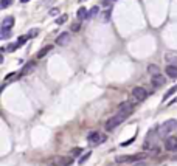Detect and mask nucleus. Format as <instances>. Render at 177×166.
Wrapping results in <instances>:
<instances>
[{
  "label": "nucleus",
  "mask_w": 177,
  "mask_h": 166,
  "mask_svg": "<svg viewBox=\"0 0 177 166\" xmlns=\"http://www.w3.org/2000/svg\"><path fill=\"white\" fill-rule=\"evenodd\" d=\"M13 25H14V17L13 16H8L2 20V28H0V36H2V39H8L9 37Z\"/></svg>",
  "instance_id": "obj_1"
},
{
  "label": "nucleus",
  "mask_w": 177,
  "mask_h": 166,
  "mask_svg": "<svg viewBox=\"0 0 177 166\" xmlns=\"http://www.w3.org/2000/svg\"><path fill=\"white\" fill-rule=\"evenodd\" d=\"M128 117H129V113H123V112H120V113H117V115H113L112 118L107 119V123H106V130H112V129H115V127L120 126Z\"/></svg>",
  "instance_id": "obj_2"
},
{
  "label": "nucleus",
  "mask_w": 177,
  "mask_h": 166,
  "mask_svg": "<svg viewBox=\"0 0 177 166\" xmlns=\"http://www.w3.org/2000/svg\"><path fill=\"white\" fill-rule=\"evenodd\" d=\"M177 129V119H166L160 127H159V135L160 137H168L171 132Z\"/></svg>",
  "instance_id": "obj_3"
},
{
  "label": "nucleus",
  "mask_w": 177,
  "mask_h": 166,
  "mask_svg": "<svg viewBox=\"0 0 177 166\" xmlns=\"http://www.w3.org/2000/svg\"><path fill=\"white\" fill-rule=\"evenodd\" d=\"M146 158V154L140 152V154H134V155H120L117 157V163H123V161H138Z\"/></svg>",
  "instance_id": "obj_4"
},
{
  "label": "nucleus",
  "mask_w": 177,
  "mask_h": 166,
  "mask_svg": "<svg viewBox=\"0 0 177 166\" xmlns=\"http://www.w3.org/2000/svg\"><path fill=\"white\" fill-rule=\"evenodd\" d=\"M132 96L137 99V101H145L148 98V90L143 87H134L132 88Z\"/></svg>",
  "instance_id": "obj_5"
},
{
  "label": "nucleus",
  "mask_w": 177,
  "mask_h": 166,
  "mask_svg": "<svg viewBox=\"0 0 177 166\" xmlns=\"http://www.w3.org/2000/svg\"><path fill=\"white\" fill-rule=\"evenodd\" d=\"M87 138H88V141H90L92 144H99V143L106 141V135H101L99 132H90Z\"/></svg>",
  "instance_id": "obj_6"
},
{
  "label": "nucleus",
  "mask_w": 177,
  "mask_h": 166,
  "mask_svg": "<svg viewBox=\"0 0 177 166\" xmlns=\"http://www.w3.org/2000/svg\"><path fill=\"white\" fill-rule=\"evenodd\" d=\"M151 84H152L154 87L160 88V87H163L165 84H166V79H165L160 73H157V75H152L151 76Z\"/></svg>",
  "instance_id": "obj_7"
},
{
  "label": "nucleus",
  "mask_w": 177,
  "mask_h": 166,
  "mask_svg": "<svg viewBox=\"0 0 177 166\" xmlns=\"http://www.w3.org/2000/svg\"><path fill=\"white\" fill-rule=\"evenodd\" d=\"M118 110L123 112V113H132V110H134V104L132 103H129V101H124V103H121L120 106H118Z\"/></svg>",
  "instance_id": "obj_8"
},
{
  "label": "nucleus",
  "mask_w": 177,
  "mask_h": 166,
  "mask_svg": "<svg viewBox=\"0 0 177 166\" xmlns=\"http://www.w3.org/2000/svg\"><path fill=\"white\" fill-rule=\"evenodd\" d=\"M68 42H70V33H62V34H59L56 39V44L61 45V47H65Z\"/></svg>",
  "instance_id": "obj_9"
},
{
  "label": "nucleus",
  "mask_w": 177,
  "mask_h": 166,
  "mask_svg": "<svg viewBox=\"0 0 177 166\" xmlns=\"http://www.w3.org/2000/svg\"><path fill=\"white\" fill-rule=\"evenodd\" d=\"M165 148H166V150H176V148H177V138L176 137L166 138V141H165Z\"/></svg>",
  "instance_id": "obj_10"
},
{
  "label": "nucleus",
  "mask_w": 177,
  "mask_h": 166,
  "mask_svg": "<svg viewBox=\"0 0 177 166\" xmlns=\"http://www.w3.org/2000/svg\"><path fill=\"white\" fill-rule=\"evenodd\" d=\"M34 68H36V62H33V61H31V62H28L24 68H22L20 76H26V75H30V73H31V72L34 70Z\"/></svg>",
  "instance_id": "obj_11"
},
{
  "label": "nucleus",
  "mask_w": 177,
  "mask_h": 166,
  "mask_svg": "<svg viewBox=\"0 0 177 166\" xmlns=\"http://www.w3.org/2000/svg\"><path fill=\"white\" fill-rule=\"evenodd\" d=\"M165 72H166V75L171 76V78H177V65H166Z\"/></svg>",
  "instance_id": "obj_12"
},
{
  "label": "nucleus",
  "mask_w": 177,
  "mask_h": 166,
  "mask_svg": "<svg viewBox=\"0 0 177 166\" xmlns=\"http://www.w3.org/2000/svg\"><path fill=\"white\" fill-rule=\"evenodd\" d=\"M55 161H57L56 165H61V166H68L72 163V158H62V157H57V158H55Z\"/></svg>",
  "instance_id": "obj_13"
},
{
  "label": "nucleus",
  "mask_w": 177,
  "mask_h": 166,
  "mask_svg": "<svg viewBox=\"0 0 177 166\" xmlns=\"http://www.w3.org/2000/svg\"><path fill=\"white\" fill-rule=\"evenodd\" d=\"M87 17H88V11L84 8V6H81V8L78 9V19L82 20V19H87Z\"/></svg>",
  "instance_id": "obj_14"
},
{
  "label": "nucleus",
  "mask_w": 177,
  "mask_h": 166,
  "mask_svg": "<svg viewBox=\"0 0 177 166\" xmlns=\"http://www.w3.org/2000/svg\"><path fill=\"white\" fill-rule=\"evenodd\" d=\"M99 20L107 24V22L110 20V9H106L104 13H101V16H99Z\"/></svg>",
  "instance_id": "obj_15"
},
{
  "label": "nucleus",
  "mask_w": 177,
  "mask_h": 166,
  "mask_svg": "<svg viewBox=\"0 0 177 166\" xmlns=\"http://www.w3.org/2000/svg\"><path fill=\"white\" fill-rule=\"evenodd\" d=\"M166 61L169 62V65H176L177 64V55H174V53H168Z\"/></svg>",
  "instance_id": "obj_16"
},
{
  "label": "nucleus",
  "mask_w": 177,
  "mask_h": 166,
  "mask_svg": "<svg viewBox=\"0 0 177 166\" xmlns=\"http://www.w3.org/2000/svg\"><path fill=\"white\" fill-rule=\"evenodd\" d=\"M51 50H53V47H51V45H47V47H44V48H42L39 53H37V59H41V57H44V56L47 55L48 51H51Z\"/></svg>",
  "instance_id": "obj_17"
},
{
  "label": "nucleus",
  "mask_w": 177,
  "mask_h": 166,
  "mask_svg": "<svg viewBox=\"0 0 177 166\" xmlns=\"http://www.w3.org/2000/svg\"><path fill=\"white\" fill-rule=\"evenodd\" d=\"M98 13H99V8H98V6H92V8L88 9V17H87V19H92V17H95Z\"/></svg>",
  "instance_id": "obj_18"
},
{
  "label": "nucleus",
  "mask_w": 177,
  "mask_h": 166,
  "mask_svg": "<svg viewBox=\"0 0 177 166\" xmlns=\"http://www.w3.org/2000/svg\"><path fill=\"white\" fill-rule=\"evenodd\" d=\"M90 155H92V152H90V150H87V152H86L82 157L79 158V165H84V163H86V161L88 160V158H90Z\"/></svg>",
  "instance_id": "obj_19"
},
{
  "label": "nucleus",
  "mask_w": 177,
  "mask_h": 166,
  "mask_svg": "<svg viewBox=\"0 0 177 166\" xmlns=\"http://www.w3.org/2000/svg\"><path fill=\"white\" fill-rule=\"evenodd\" d=\"M67 20H68V16H67V14H62V16H59V17L56 19V24H57V25H62V24H65Z\"/></svg>",
  "instance_id": "obj_20"
},
{
  "label": "nucleus",
  "mask_w": 177,
  "mask_h": 166,
  "mask_svg": "<svg viewBox=\"0 0 177 166\" xmlns=\"http://www.w3.org/2000/svg\"><path fill=\"white\" fill-rule=\"evenodd\" d=\"M148 72L152 73V75H157V73H159V67H157V65H154V64H149L148 65Z\"/></svg>",
  "instance_id": "obj_21"
},
{
  "label": "nucleus",
  "mask_w": 177,
  "mask_h": 166,
  "mask_svg": "<svg viewBox=\"0 0 177 166\" xmlns=\"http://www.w3.org/2000/svg\"><path fill=\"white\" fill-rule=\"evenodd\" d=\"M11 3H13V0H0V8L5 9V8H8Z\"/></svg>",
  "instance_id": "obj_22"
},
{
  "label": "nucleus",
  "mask_w": 177,
  "mask_h": 166,
  "mask_svg": "<svg viewBox=\"0 0 177 166\" xmlns=\"http://www.w3.org/2000/svg\"><path fill=\"white\" fill-rule=\"evenodd\" d=\"M176 92H177V84H176V86H174V87H172V88H169V90L166 92V95H165V99H168V98H169V96H171V95H174V93H176Z\"/></svg>",
  "instance_id": "obj_23"
},
{
  "label": "nucleus",
  "mask_w": 177,
  "mask_h": 166,
  "mask_svg": "<svg viewBox=\"0 0 177 166\" xmlns=\"http://www.w3.org/2000/svg\"><path fill=\"white\" fill-rule=\"evenodd\" d=\"M28 39H30V36H28V34H26V36H20V37H19V40H17V44H19V45H24V44H25V42L28 40Z\"/></svg>",
  "instance_id": "obj_24"
},
{
  "label": "nucleus",
  "mask_w": 177,
  "mask_h": 166,
  "mask_svg": "<svg viewBox=\"0 0 177 166\" xmlns=\"http://www.w3.org/2000/svg\"><path fill=\"white\" fill-rule=\"evenodd\" d=\"M81 152H82V149H81V148H75V149H72V155H73V157L81 155Z\"/></svg>",
  "instance_id": "obj_25"
},
{
  "label": "nucleus",
  "mask_w": 177,
  "mask_h": 166,
  "mask_svg": "<svg viewBox=\"0 0 177 166\" xmlns=\"http://www.w3.org/2000/svg\"><path fill=\"white\" fill-rule=\"evenodd\" d=\"M37 34H39V30H37V28H33L31 31L28 33V36H30V37H34V36H37Z\"/></svg>",
  "instance_id": "obj_26"
},
{
  "label": "nucleus",
  "mask_w": 177,
  "mask_h": 166,
  "mask_svg": "<svg viewBox=\"0 0 177 166\" xmlns=\"http://www.w3.org/2000/svg\"><path fill=\"white\" fill-rule=\"evenodd\" d=\"M17 47H20V45H19V44H11V45H8V47H6V50H9V51H14Z\"/></svg>",
  "instance_id": "obj_27"
},
{
  "label": "nucleus",
  "mask_w": 177,
  "mask_h": 166,
  "mask_svg": "<svg viewBox=\"0 0 177 166\" xmlns=\"http://www.w3.org/2000/svg\"><path fill=\"white\" fill-rule=\"evenodd\" d=\"M70 28H72V31H79V28H81V24H73L72 26H70Z\"/></svg>",
  "instance_id": "obj_28"
},
{
  "label": "nucleus",
  "mask_w": 177,
  "mask_h": 166,
  "mask_svg": "<svg viewBox=\"0 0 177 166\" xmlns=\"http://www.w3.org/2000/svg\"><path fill=\"white\" fill-rule=\"evenodd\" d=\"M57 14H59V9H57V8H51V9H50V16H57Z\"/></svg>",
  "instance_id": "obj_29"
},
{
  "label": "nucleus",
  "mask_w": 177,
  "mask_h": 166,
  "mask_svg": "<svg viewBox=\"0 0 177 166\" xmlns=\"http://www.w3.org/2000/svg\"><path fill=\"white\" fill-rule=\"evenodd\" d=\"M132 141H134V138H130L129 141H126V143H121V146H128V144H130V143H132Z\"/></svg>",
  "instance_id": "obj_30"
},
{
  "label": "nucleus",
  "mask_w": 177,
  "mask_h": 166,
  "mask_svg": "<svg viewBox=\"0 0 177 166\" xmlns=\"http://www.w3.org/2000/svg\"><path fill=\"white\" fill-rule=\"evenodd\" d=\"M103 5H104V6H109V5H110V0H104V2H103Z\"/></svg>",
  "instance_id": "obj_31"
},
{
  "label": "nucleus",
  "mask_w": 177,
  "mask_h": 166,
  "mask_svg": "<svg viewBox=\"0 0 177 166\" xmlns=\"http://www.w3.org/2000/svg\"><path fill=\"white\" fill-rule=\"evenodd\" d=\"M20 2H22V3H26V2H30V0H20Z\"/></svg>",
  "instance_id": "obj_32"
},
{
  "label": "nucleus",
  "mask_w": 177,
  "mask_h": 166,
  "mask_svg": "<svg viewBox=\"0 0 177 166\" xmlns=\"http://www.w3.org/2000/svg\"><path fill=\"white\" fill-rule=\"evenodd\" d=\"M174 152H177V148H176V150H174Z\"/></svg>",
  "instance_id": "obj_33"
}]
</instances>
